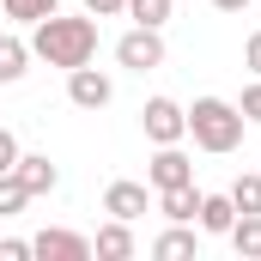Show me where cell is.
<instances>
[{"label":"cell","mask_w":261,"mask_h":261,"mask_svg":"<svg viewBox=\"0 0 261 261\" xmlns=\"http://www.w3.org/2000/svg\"><path fill=\"white\" fill-rule=\"evenodd\" d=\"M116 61L128 67V73H152V67H164V37H158V24H134L128 37L116 43Z\"/></svg>","instance_id":"4"},{"label":"cell","mask_w":261,"mask_h":261,"mask_svg":"<svg viewBox=\"0 0 261 261\" xmlns=\"http://www.w3.org/2000/svg\"><path fill=\"white\" fill-rule=\"evenodd\" d=\"M140 128H146L152 146H182V140H189V110H182L176 97H146Z\"/></svg>","instance_id":"3"},{"label":"cell","mask_w":261,"mask_h":261,"mask_svg":"<svg viewBox=\"0 0 261 261\" xmlns=\"http://www.w3.org/2000/svg\"><path fill=\"white\" fill-rule=\"evenodd\" d=\"M225 195H231V206H237V213H261V176H237Z\"/></svg>","instance_id":"16"},{"label":"cell","mask_w":261,"mask_h":261,"mask_svg":"<svg viewBox=\"0 0 261 261\" xmlns=\"http://www.w3.org/2000/svg\"><path fill=\"white\" fill-rule=\"evenodd\" d=\"M31 255L37 261H91V237H79V231H37L31 237Z\"/></svg>","instance_id":"6"},{"label":"cell","mask_w":261,"mask_h":261,"mask_svg":"<svg viewBox=\"0 0 261 261\" xmlns=\"http://www.w3.org/2000/svg\"><path fill=\"white\" fill-rule=\"evenodd\" d=\"M67 97H73V110H103L110 97H116V85H110V73H97V67H73L67 73Z\"/></svg>","instance_id":"5"},{"label":"cell","mask_w":261,"mask_h":261,"mask_svg":"<svg viewBox=\"0 0 261 261\" xmlns=\"http://www.w3.org/2000/svg\"><path fill=\"white\" fill-rule=\"evenodd\" d=\"M158 213L170 219V225H189L200 213V189L195 182H182V189H158Z\"/></svg>","instance_id":"11"},{"label":"cell","mask_w":261,"mask_h":261,"mask_svg":"<svg viewBox=\"0 0 261 261\" xmlns=\"http://www.w3.org/2000/svg\"><path fill=\"white\" fill-rule=\"evenodd\" d=\"M243 110L237 103H225V97H195V110H189V134H195L200 152H237L243 146Z\"/></svg>","instance_id":"2"},{"label":"cell","mask_w":261,"mask_h":261,"mask_svg":"<svg viewBox=\"0 0 261 261\" xmlns=\"http://www.w3.org/2000/svg\"><path fill=\"white\" fill-rule=\"evenodd\" d=\"M24 67H31V43L0 37V85H18V79H24Z\"/></svg>","instance_id":"15"},{"label":"cell","mask_w":261,"mask_h":261,"mask_svg":"<svg viewBox=\"0 0 261 261\" xmlns=\"http://www.w3.org/2000/svg\"><path fill=\"white\" fill-rule=\"evenodd\" d=\"M91 255H103V261H128V255H134V231H128V219H110V225L91 237Z\"/></svg>","instance_id":"10"},{"label":"cell","mask_w":261,"mask_h":261,"mask_svg":"<svg viewBox=\"0 0 261 261\" xmlns=\"http://www.w3.org/2000/svg\"><path fill=\"white\" fill-rule=\"evenodd\" d=\"M237 110H243V122H261V79L243 91V97H237Z\"/></svg>","instance_id":"21"},{"label":"cell","mask_w":261,"mask_h":261,"mask_svg":"<svg viewBox=\"0 0 261 261\" xmlns=\"http://www.w3.org/2000/svg\"><path fill=\"white\" fill-rule=\"evenodd\" d=\"M31 55H43L49 67H85L97 55V18L85 12V18H67V12H49V18H37V37H31Z\"/></svg>","instance_id":"1"},{"label":"cell","mask_w":261,"mask_h":261,"mask_svg":"<svg viewBox=\"0 0 261 261\" xmlns=\"http://www.w3.org/2000/svg\"><path fill=\"white\" fill-rule=\"evenodd\" d=\"M79 6H85L91 18H122V12H128V0H79Z\"/></svg>","instance_id":"20"},{"label":"cell","mask_w":261,"mask_h":261,"mask_svg":"<svg viewBox=\"0 0 261 261\" xmlns=\"http://www.w3.org/2000/svg\"><path fill=\"white\" fill-rule=\"evenodd\" d=\"M31 255V237H0V261H24Z\"/></svg>","instance_id":"22"},{"label":"cell","mask_w":261,"mask_h":261,"mask_svg":"<svg viewBox=\"0 0 261 261\" xmlns=\"http://www.w3.org/2000/svg\"><path fill=\"white\" fill-rule=\"evenodd\" d=\"M243 67H249V73H255V79H261V31H255V37H249V43H243Z\"/></svg>","instance_id":"24"},{"label":"cell","mask_w":261,"mask_h":261,"mask_svg":"<svg viewBox=\"0 0 261 261\" xmlns=\"http://www.w3.org/2000/svg\"><path fill=\"white\" fill-rule=\"evenodd\" d=\"M18 164V140H12V128H0V170H12Z\"/></svg>","instance_id":"23"},{"label":"cell","mask_w":261,"mask_h":261,"mask_svg":"<svg viewBox=\"0 0 261 261\" xmlns=\"http://www.w3.org/2000/svg\"><path fill=\"white\" fill-rule=\"evenodd\" d=\"M146 176H152V189H182V182H195V164H189L182 146H158V158L146 164Z\"/></svg>","instance_id":"7"},{"label":"cell","mask_w":261,"mask_h":261,"mask_svg":"<svg viewBox=\"0 0 261 261\" xmlns=\"http://www.w3.org/2000/svg\"><path fill=\"white\" fill-rule=\"evenodd\" d=\"M200 231H206V237H225V231H231V225H237V206H231V195H200Z\"/></svg>","instance_id":"12"},{"label":"cell","mask_w":261,"mask_h":261,"mask_svg":"<svg viewBox=\"0 0 261 261\" xmlns=\"http://www.w3.org/2000/svg\"><path fill=\"white\" fill-rule=\"evenodd\" d=\"M18 206H31V189L12 170H0V213H18Z\"/></svg>","instance_id":"19"},{"label":"cell","mask_w":261,"mask_h":261,"mask_svg":"<svg viewBox=\"0 0 261 261\" xmlns=\"http://www.w3.org/2000/svg\"><path fill=\"white\" fill-rule=\"evenodd\" d=\"M213 6H219V12H243L249 0H213Z\"/></svg>","instance_id":"25"},{"label":"cell","mask_w":261,"mask_h":261,"mask_svg":"<svg viewBox=\"0 0 261 261\" xmlns=\"http://www.w3.org/2000/svg\"><path fill=\"white\" fill-rule=\"evenodd\" d=\"M170 6H176V0H128V18H134V24H158V31H164Z\"/></svg>","instance_id":"18"},{"label":"cell","mask_w":261,"mask_h":261,"mask_svg":"<svg viewBox=\"0 0 261 261\" xmlns=\"http://www.w3.org/2000/svg\"><path fill=\"white\" fill-rule=\"evenodd\" d=\"M146 206H152L146 182H128V176H122V182H110V189H103V213H110V219H128V225H134Z\"/></svg>","instance_id":"9"},{"label":"cell","mask_w":261,"mask_h":261,"mask_svg":"<svg viewBox=\"0 0 261 261\" xmlns=\"http://www.w3.org/2000/svg\"><path fill=\"white\" fill-rule=\"evenodd\" d=\"M49 12H61V0H6V18H18V24H37Z\"/></svg>","instance_id":"17"},{"label":"cell","mask_w":261,"mask_h":261,"mask_svg":"<svg viewBox=\"0 0 261 261\" xmlns=\"http://www.w3.org/2000/svg\"><path fill=\"white\" fill-rule=\"evenodd\" d=\"M195 249H200V237L189 231V225H170V231L152 243V255H158V261H189Z\"/></svg>","instance_id":"14"},{"label":"cell","mask_w":261,"mask_h":261,"mask_svg":"<svg viewBox=\"0 0 261 261\" xmlns=\"http://www.w3.org/2000/svg\"><path fill=\"white\" fill-rule=\"evenodd\" d=\"M225 237H231V249L243 261H261V213H237V225H231Z\"/></svg>","instance_id":"13"},{"label":"cell","mask_w":261,"mask_h":261,"mask_svg":"<svg viewBox=\"0 0 261 261\" xmlns=\"http://www.w3.org/2000/svg\"><path fill=\"white\" fill-rule=\"evenodd\" d=\"M12 176H18V182L31 189V200H37V195H55V182H61V170L49 164V152H18Z\"/></svg>","instance_id":"8"}]
</instances>
